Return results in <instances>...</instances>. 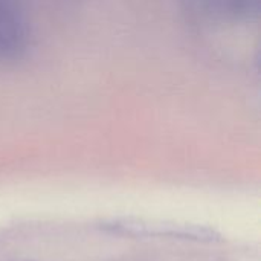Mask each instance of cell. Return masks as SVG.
Returning <instances> with one entry per match:
<instances>
[{
    "instance_id": "2",
    "label": "cell",
    "mask_w": 261,
    "mask_h": 261,
    "mask_svg": "<svg viewBox=\"0 0 261 261\" xmlns=\"http://www.w3.org/2000/svg\"><path fill=\"white\" fill-rule=\"evenodd\" d=\"M104 229L116 236L128 237H174V239H190V240H214V232L206 228L199 226H179L154 223L136 219H121L112 220L104 225Z\"/></svg>"
},
{
    "instance_id": "3",
    "label": "cell",
    "mask_w": 261,
    "mask_h": 261,
    "mask_svg": "<svg viewBox=\"0 0 261 261\" xmlns=\"http://www.w3.org/2000/svg\"><path fill=\"white\" fill-rule=\"evenodd\" d=\"M210 18L225 23H248L258 17L260 0H194Z\"/></svg>"
},
{
    "instance_id": "1",
    "label": "cell",
    "mask_w": 261,
    "mask_h": 261,
    "mask_svg": "<svg viewBox=\"0 0 261 261\" xmlns=\"http://www.w3.org/2000/svg\"><path fill=\"white\" fill-rule=\"evenodd\" d=\"M29 21L18 0H0V61L20 60L29 46Z\"/></svg>"
}]
</instances>
